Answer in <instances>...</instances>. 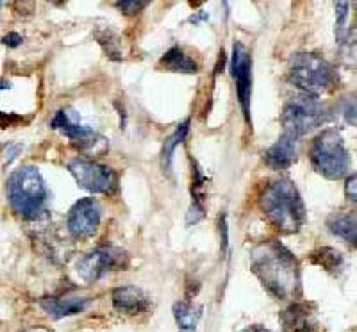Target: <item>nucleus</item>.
Segmentation results:
<instances>
[{"instance_id": "nucleus-1", "label": "nucleus", "mask_w": 357, "mask_h": 332, "mask_svg": "<svg viewBox=\"0 0 357 332\" xmlns=\"http://www.w3.org/2000/svg\"><path fill=\"white\" fill-rule=\"evenodd\" d=\"M250 268L268 293L279 300L301 296L302 277L298 261L288 247L266 239L252 248Z\"/></svg>"}, {"instance_id": "nucleus-2", "label": "nucleus", "mask_w": 357, "mask_h": 332, "mask_svg": "<svg viewBox=\"0 0 357 332\" xmlns=\"http://www.w3.org/2000/svg\"><path fill=\"white\" fill-rule=\"evenodd\" d=\"M259 207L273 227L284 234H295L304 227L307 213L304 200L291 179H275L264 186Z\"/></svg>"}, {"instance_id": "nucleus-3", "label": "nucleus", "mask_w": 357, "mask_h": 332, "mask_svg": "<svg viewBox=\"0 0 357 332\" xmlns=\"http://www.w3.org/2000/svg\"><path fill=\"white\" fill-rule=\"evenodd\" d=\"M8 200L11 209L24 220H40L47 207L49 190L36 166H22L8 179Z\"/></svg>"}, {"instance_id": "nucleus-4", "label": "nucleus", "mask_w": 357, "mask_h": 332, "mask_svg": "<svg viewBox=\"0 0 357 332\" xmlns=\"http://www.w3.org/2000/svg\"><path fill=\"white\" fill-rule=\"evenodd\" d=\"M289 81L309 97L318 98L336 86V68L314 52L295 54L289 65Z\"/></svg>"}, {"instance_id": "nucleus-5", "label": "nucleus", "mask_w": 357, "mask_h": 332, "mask_svg": "<svg viewBox=\"0 0 357 332\" xmlns=\"http://www.w3.org/2000/svg\"><path fill=\"white\" fill-rule=\"evenodd\" d=\"M312 168L325 179L340 181L350 170V152L336 129H325L311 145Z\"/></svg>"}, {"instance_id": "nucleus-6", "label": "nucleus", "mask_w": 357, "mask_h": 332, "mask_svg": "<svg viewBox=\"0 0 357 332\" xmlns=\"http://www.w3.org/2000/svg\"><path fill=\"white\" fill-rule=\"evenodd\" d=\"M329 120V110L321 100L314 97H296L291 98L282 110L280 123L284 127L288 136L291 138H301L311 130L318 129Z\"/></svg>"}, {"instance_id": "nucleus-7", "label": "nucleus", "mask_w": 357, "mask_h": 332, "mask_svg": "<svg viewBox=\"0 0 357 332\" xmlns=\"http://www.w3.org/2000/svg\"><path fill=\"white\" fill-rule=\"evenodd\" d=\"M68 172L75 179L79 188L89 191V193L111 195L118 188V179L113 168L100 165L89 159H73L68 163Z\"/></svg>"}, {"instance_id": "nucleus-8", "label": "nucleus", "mask_w": 357, "mask_h": 332, "mask_svg": "<svg viewBox=\"0 0 357 332\" xmlns=\"http://www.w3.org/2000/svg\"><path fill=\"white\" fill-rule=\"evenodd\" d=\"M123 259H127V255L120 248L98 247L93 252L82 255L77 261L75 270L86 284H93L114 268L123 266Z\"/></svg>"}, {"instance_id": "nucleus-9", "label": "nucleus", "mask_w": 357, "mask_h": 332, "mask_svg": "<svg viewBox=\"0 0 357 332\" xmlns=\"http://www.w3.org/2000/svg\"><path fill=\"white\" fill-rule=\"evenodd\" d=\"M232 77L236 81V93H238V100H240L245 120L252 126V57L241 41H236L234 47H232Z\"/></svg>"}, {"instance_id": "nucleus-10", "label": "nucleus", "mask_w": 357, "mask_h": 332, "mask_svg": "<svg viewBox=\"0 0 357 332\" xmlns=\"http://www.w3.org/2000/svg\"><path fill=\"white\" fill-rule=\"evenodd\" d=\"M50 129L61 133L65 138H68L73 145L79 146L81 150L93 149L97 143L102 142L100 136L91 127L82 126L79 114L72 110L57 111L54 114L52 122H50Z\"/></svg>"}, {"instance_id": "nucleus-11", "label": "nucleus", "mask_w": 357, "mask_h": 332, "mask_svg": "<svg viewBox=\"0 0 357 332\" xmlns=\"http://www.w3.org/2000/svg\"><path fill=\"white\" fill-rule=\"evenodd\" d=\"M102 220V207L95 199H81L68 211L66 227L77 239H88L98 231Z\"/></svg>"}, {"instance_id": "nucleus-12", "label": "nucleus", "mask_w": 357, "mask_h": 332, "mask_svg": "<svg viewBox=\"0 0 357 332\" xmlns=\"http://www.w3.org/2000/svg\"><path fill=\"white\" fill-rule=\"evenodd\" d=\"M113 305L118 312L127 316L142 315L151 305V299L136 286H122L113 292Z\"/></svg>"}, {"instance_id": "nucleus-13", "label": "nucleus", "mask_w": 357, "mask_h": 332, "mask_svg": "<svg viewBox=\"0 0 357 332\" xmlns=\"http://www.w3.org/2000/svg\"><path fill=\"white\" fill-rule=\"evenodd\" d=\"M263 159L264 165H266L270 170H288L289 166L296 161V139L288 136V134H282V136L264 152Z\"/></svg>"}, {"instance_id": "nucleus-14", "label": "nucleus", "mask_w": 357, "mask_h": 332, "mask_svg": "<svg viewBox=\"0 0 357 332\" xmlns=\"http://www.w3.org/2000/svg\"><path fill=\"white\" fill-rule=\"evenodd\" d=\"M40 305L43 311L54 318V320H61L66 316L79 315L88 305V299L79 295H65V296H50V299H41Z\"/></svg>"}, {"instance_id": "nucleus-15", "label": "nucleus", "mask_w": 357, "mask_h": 332, "mask_svg": "<svg viewBox=\"0 0 357 332\" xmlns=\"http://www.w3.org/2000/svg\"><path fill=\"white\" fill-rule=\"evenodd\" d=\"M282 325L288 332H314L317 312L307 304H293L280 315Z\"/></svg>"}, {"instance_id": "nucleus-16", "label": "nucleus", "mask_w": 357, "mask_h": 332, "mask_svg": "<svg viewBox=\"0 0 357 332\" xmlns=\"http://www.w3.org/2000/svg\"><path fill=\"white\" fill-rule=\"evenodd\" d=\"M327 227L337 238L345 239L347 243L356 245V213L354 211H345V213H336L327 220Z\"/></svg>"}, {"instance_id": "nucleus-17", "label": "nucleus", "mask_w": 357, "mask_h": 332, "mask_svg": "<svg viewBox=\"0 0 357 332\" xmlns=\"http://www.w3.org/2000/svg\"><path fill=\"white\" fill-rule=\"evenodd\" d=\"M161 66L168 72L177 73H197L199 72V65L193 57L188 56L181 47H172L165 56L161 57Z\"/></svg>"}, {"instance_id": "nucleus-18", "label": "nucleus", "mask_w": 357, "mask_h": 332, "mask_svg": "<svg viewBox=\"0 0 357 332\" xmlns=\"http://www.w3.org/2000/svg\"><path fill=\"white\" fill-rule=\"evenodd\" d=\"M200 315H202V308L193 305L188 300H181V302L174 304V318L183 332L195 331L197 325H199Z\"/></svg>"}, {"instance_id": "nucleus-19", "label": "nucleus", "mask_w": 357, "mask_h": 332, "mask_svg": "<svg viewBox=\"0 0 357 332\" xmlns=\"http://www.w3.org/2000/svg\"><path fill=\"white\" fill-rule=\"evenodd\" d=\"M188 134H190V120H186L184 123H181V126L175 129V133L172 134L170 138L165 142V145H162L161 166H162V170L167 172V174H170V172H172V163H174L175 149H177L181 143L186 142Z\"/></svg>"}, {"instance_id": "nucleus-20", "label": "nucleus", "mask_w": 357, "mask_h": 332, "mask_svg": "<svg viewBox=\"0 0 357 332\" xmlns=\"http://www.w3.org/2000/svg\"><path fill=\"white\" fill-rule=\"evenodd\" d=\"M311 261L318 266L324 268L325 271H329V273H340L345 266V259H343V255H341L340 250L331 247H324L318 248L317 252H312L311 254Z\"/></svg>"}, {"instance_id": "nucleus-21", "label": "nucleus", "mask_w": 357, "mask_h": 332, "mask_svg": "<svg viewBox=\"0 0 357 332\" xmlns=\"http://www.w3.org/2000/svg\"><path fill=\"white\" fill-rule=\"evenodd\" d=\"M349 8H350L349 2H336V4H334V9H336V17H337L334 33H336L337 43H341V41H343V34L347 33L345 27H347V18H349Z\"/></svg>"}, {"instance_id": "nucleus-22", "label": "nucleus", "mask_w": 357, "mask_h": 332, "mask_svg": "<svg viewBox=\"0 0 357 332\" xmlns=\"http://www.w3.org/2000/svg\"><path fill=\"white\" fill-rule=\"evenodd\" d=\"M149 6V2H138V0H123V2H116V8L130 17V15H138L142 9H145Z\"/></svg>"}, {"instance_id": "nucleus-23", "label": "nucleus", "mask_w": 357, "mask_h": 332, "mask_svg": "<svg viewBox=\"0 0 357 332\" xmlns=\"http://www.w3.org/2000/svg\"><path fill=\"white\" fill-rule=\"evenodd\" d=\"M204 216H206V209H204V206H199V204H191L190 211H188L186 223L188 225H191V223H199Z\"/></svg>"}, {"instance_id": "nucleus-24", "label": "nucleus", "mask_w": 357, "mask_h": 332, "mask_svg": "<svg viewBox=\"0 0 357 332\" xmlns=\"http://www.w3.org/2000/svg\"><path fill=\"white\" fill-rule=\"evenodd\" d=\"M220 236H222V250L227 252L229 248V227H227V216H220Z\"/></svg>"}, {"instance_id": "nucleus-25", "label": "nucleus", "mask_w": 357, "mask_h": 332, "mask_svg": "<svg viewBox=\"0 0 357 332\" xmlns=\"http://www.w3.org/2000/svg\"><path fill=\"white\" fill-rule=\"evenodd\" d=\"M22 41H24V38L20 36L18 33H9L6 34V38L2 40V43L6 45V47H9V49H17V47H20Z\"/></svg>"}, {"instance_id": "nucleus-26", "label": "nucleus", "mask_w": 357, "mask_h": 332, "mask_svg": "<svg viewBox=\"0 0 357 332\" xmlns=\"http://www.w3.org/2000/svg\"><path fill=\"white\" fill-rule=\"evenodd\" d=\"M22 150H24V146L18 145V143L17 145H9L8 150H6V166L11 165V163L18 158V154H20Z\"/></svg>"}, {"instance_id": "nucleus-27", "label": "nucleus", "mask_w": 357, "mask_h": 332, "mask_svg": "<svg viewBox=\"0 0 357 332\" xmlns=\"http://www.w3.org/2000/svg\"><path fill=\"white\" fill-rule=\"evenodd\" d=\"M347 197H349V200L356 202V174L347 179Z\"/></svg>"}, {"instance_id": "nucleus-28", "label": "nucleus", "mask_w": 357, "mask_h": 332, "mask_svg": "<svg viewBox=\"0 0 357 332\" xmlns=\"http://www.w3.org/2000/svg\"><path fill=\"white\" fill-rule=\"evenodd\" d=\"M206 20H209V15H207V13H204V11L197 13V15H193V17L188 18V22H190V24H193V25L200 24V22H206Z\"/></svg>"}, {"instance_id": "nucleus-29", "label": "nucleus", "mask_w": 357, "mask_h": 332, "mask_svg": "<svg viewBox=\"0 0 357 332\" xmlns=\"http://www.w3.org/2000/svg\"><path fill=\"white\" fill-rule=\"evenodd\" d=\"M240 332H273V331H270V329L261 327V325H252V327L243 329V331H240Z\"/></svg>"}, {"instance_id": "nucleus-30", "label": "nucleus", "mask_w": 357, "mask_h": 332, "mask_svg": "<svg viewBox=\"0 0 357 332\" xmlns=\"http://www.w3.org/2000/svg\"><path fill=\"white\" fill-rule=\"evenodd\" d=\"M22 332H54V331H50L49 327H41V325H38V327L24 329V331H22Z\"/></svg>"}, {"instance_id": "nucleus-31", "label": "nucleus", "mask_w": 357, "mask_h": 332, "mask_svg": "<svg viewBox=\"0 0 357 332\" xmlns=\"http://www.w3.org/2000/svg\"><path fill=\"white\" fill-rule=\"evenodd\" d=\"M2 89H11V82L0 79V91H2Z\"/></svg>"}, {"instance_id": "nucleus-32", "label": "nucleus", "mask_w": 357, "mask_h": 332, "mask_svg": "<svg viewBox=\"0 0 357 332\" xmlns=\"http://www.w3.org/2000/svg\"><path fill=\"white\" fill-rule=\"evenodd\" d=\"M2 6H4V4H2V2H0V8H2Z\"/></svg>"}]
</instances>
